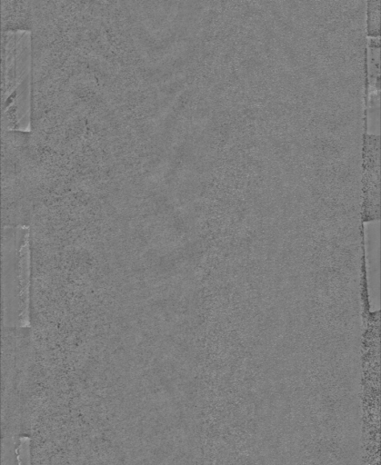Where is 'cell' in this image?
I'll return each instance as SVG.
<instances>
[{"mask_svg":"<svg viewBox=\"0 0 381 465\" xmlns=\"http://www.w3.org/2000/svg\"><path fill=\"white\" fill-rule=\"evenodd\" d=\"M9 261L7 262L15 301L17 302L19 323L29 324V282H30V248L29 232L25 226L17 227L9 238ZM5 263V262H4ZM6 264V263H5ZM4 279V280H7Z\"/></svg>","mask_w":381,"mask_h":465,"instance_id":"cell-1","label":"cell"},{"mask_svg":"<svg viewBox=\"0 0 381 465\" xmlns=\"http://www.w3.org/2000/svg\"><path fill=\"white\" fill-rule=\"evenodd\" d=\"M380 136L366 133L362 150V201L366 215L379 209Z\"/></svg>","mask_w":381,"mask_h":465,"instance_id":"cell-2","label":"cell"},{"mask_svg":"<svg viewBox=\"0 0 381 465\" xmlns=\"http://www.w3.org/2000/svg\"><path fill=\"white\" fill-rule=\"evenodd\" d=\"M380 0L366 1V31L367 38L380 37Z\"/></svg>","mask_w":381,"mask_h":465,"instance_id":"cell-3","label":"cell"}]
</instances>
